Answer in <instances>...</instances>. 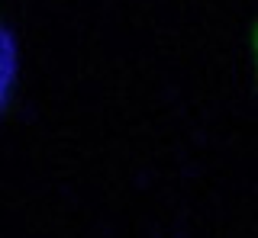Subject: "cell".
Returning a JSON list of instances; mask_svg holds the SVG:
<instances>
[{
    "instance_id": "cell-1",
    "label": "cell",
    "mask_w": 258,
    "mask_h": 238,
    "mask_svg": "<svg viewBox=\"0 0 258 238\" xmlns=\"http://www.w3.org/2000/svg\"><path fill=\"white\" fill-rule=\"evenodd\" d=\"M13 81H16V42H13V36L0 26V109L10 100Z\"/></svg>"
},
{
    "instance_id": "cell-2",
    "label": "cell",
    "mask_w": 258,
    "mask_h": 238,
    "mask_svg": "<svg viewBox=\"0 0 258 238\" xmlns=\"http://www.w3.org/2000/svg\"><path fill=\"white\" fill-rule=\"evenodd\" d=\"M252 52H255V65H258V23H255V29H252Z\"/></svg>"
}]
</instances>
